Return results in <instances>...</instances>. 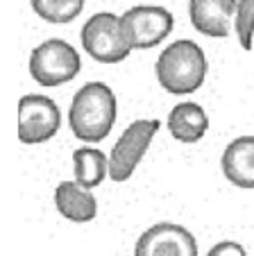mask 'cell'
Returning <instances> with one entry per match:
<instances>
[{"label":"cell","mask_w":254,"mask_h":256,"mask_svg":"<svg viewBox=\"0 0 254 256\" xmlns=\"http://www.w3.org/2000/svg\"><path fill=\"white\" fill-rule=\"evenodd\" d=\"M82 46L100 64H120L132 52L120 16L111 12L93 14L82 28Z\"/></svg>","instance_id":"277c9868"},{"label":"cell","mask_w":254,"mask_h":256,"mask_svg":"<svg viewBox=\"0 0 254 256\" xmlns=\"http://www.w3.org/2000/svg\"><path fill=\"white\" fill-rule=\"evenodd\" d=\"M120 23L132 50H148L159 46L173 32L175 18L166 7L136 5L120 16Z\"/></svg>","instance_id":"8992f818"},{"label":"cell","mask_w":254,"mask_h":256,"mask_svg":"<svg viewBox=\"0 0 254 256\" xmlns=\"http://www.w3.org/2000/svg\"><path fill=\"white\" fill-rule=\"evenodd\" d=\"M234 28L243 50H252L254 41V0H238L234 16Z\"/></svg>","instance_id":"9a60e30c"},{"label":"cell","mask_w":254,"mask_h":256,"mask_svg":"<svg viewBox=\"0 0 254 256\" xmlns=\"http://www.w3.org/2000/svg\"><path fill=\"white\" fill-rule=\"evenodd\" d=\"M39 18L55 25H64L75 20L84 10V0H30Z\"/></svg>","instance_id":"5bb4252c"},{"label":"cell","mask_w":254,"mask_h":256,"mask_svg":"<svg viewBox=\"0 0 254 256\" xmlns=\"http://www.w3.org/2000/svg\"><path fill=\"white\" fill-rule=\"evenodd\" d=\"M62 127V112L48 96L30 93L19 102V140L23 145H37L55 138Z\"/></svg>","instance_id":"52a82bcc"},{"label":"cell","mask_w":254,"mask_h":256,"mask_svg":"<svg viewBox=\"0 0 254 256\" xmlns=\"http://www.w3.org/2000/svg\"><path fill=\"white\" fill-rule=\"evenodd\" d=\"M134 256H197V242L182 224L157 222L139 236Z\"/></svg>","instance_id":"ba28073f"},{"label":"cell","mask_w":254,"mask_h":256,"mask_svg":"<svg viewBox=\"0 0 254 256\" xmlns=\"http://www.w3.org/2000/svg\"><path fill=\"white\" fill-rule=\"evenodd\" d=\"M236 0H191L188 14L191 23L204 36L225 39L231 34L236 16Z\"/></svg>","instance_id":"9c48e42d"},{"label":"cell","mask_w":254,"mask_h":256,"mask_svg":"<svg viewBox=\"0 0 254 256\" xmlns=\"http://www.w3.org/2000/svg\"><path fill=\"white\" fill-rule=\"evenodd\" d=\"M73 174L84 188H96L109 174V159L98 148H77L73 152Z\"/></svg>","instance_id":"4fadbf2b"},{"label":"cell","mask_w":254,"mask_h":256,"mask_svg":"<svg viewBox=\"0 0 254 256\" xmlns=\"http://www.w3.org/2000/svg\"><path fill=\"white\" fill-rule=\"evenodd\" d=\"M159 84L173 96H186L204 84L206 57L204 50L191 39H179L163 48L154 66Z\"/></svg>","instance_id":"7a4b0ae2"},{"label":"cell","mask_w":254,"mask_h":256,"mask_svg":"<svg viewBox=\"0 0 254 256\" xmlns=\"http://www.w3.org/2000/svg\"><path fill=\"white\" fill-rule=\"evenodd\" d=\"M168 132L179 143H197L209 130V116L197 102L175 104L168 114Z\"/></svg>","instance_id":"7c38bea8"},{"label":"cell","mask_w":254,"mask_h":256,"mask_svg":"<svg viewBox=\"0 0 254 256\" xmlns=\"http://www.w3.org/2000/svg\"><path fill=\"white\" fill-rule=\"evenodd\" d=\"M161 127V120H134L127 130L120 134V138L114 143L109 154V179L111 182H127L134 174L136 166L145 156L154 134Z\"/></svg>","instance_id":"5b68a950"},{"label":"cell","mask_w":254,"mask_h":256,"mask_svg":"<svg viewBox=\"0 0 254 256\" xmlns=\"http://www.w3.org/2000/svg\"><path fill=\"white\" fill-rule=\"evenodd\" d=\"M222 174L238 188H254V136H238L222 152Z\"/></svg>","instance_id":"30bf717a"},{"label":"cell","mask_w":254,"mask_h":256,"mask_svg":"<svg viewBox=\"0 0 254 256\" xmlns=\"http://www.w3.org/2000/svg\"><path fill=\"white\" fill-rule=\"evenodd\" d=\"M118 104L105 82H89L73 96L68 109V127L73 136L84 143H100L114 130Z\"/></svg>","instance_id":"6da1fadb"},{"label":"cell","mask_w":254,"mask_h":256,"mask_svg":"<svg viewBox=\"0 0 254 256\" xmlns=\"http://www.w3.org/2000/svg\"><path fill=\"white\" fill-rule=\"evenodd\" d=\"M82 59L77 50L64 39H48L30 54V75L41 86H62L77 78Z\"/></svg>","instance_id":"3957f363"},{"label":"cell","mask_w":254,"mask_h":256,"mask_svg":"<svg viewBox=\"0 0 254 256\" xmlns=\"http://www.w3.org/2000/svg\"><path fill=\"white\" fill-rule=\"evenodd\" d=\"M55 206L71 222H91L98 216V202L91 190L77 182H62L55 188Z\"/></svg>","instance_id":"8fae6325"},{"label":"cell","mask_w":254,"mask_h":256,"mask_svg":"<svg viewBox=\"0 0 254 256\" xmlns=\"http://www.w3.org/2000/svg\"><path fill=\"white\" fill-rule=\"evenodd\" d=\"M206 256H247L245 254V247L236 240H222V242H216L206 252Z\"/></svg>","instance_id":"2e32d148"}]
</instances>
